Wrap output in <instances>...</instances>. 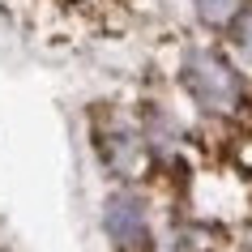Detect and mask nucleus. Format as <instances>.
Segmentation results:
<instances>
[{"label":"nucleus","mask_w":252,"mask_h":252,"mask_svg":"<svg viewBox=\"0 0 252 252\" xmlns=\"http://www.w3.org/2000/svg\"><path fill=\"white\" fill-rule=\"evenodd\" d=\"M171 81H175V90L192 103V111L205 120L239 116L244 98H248V77L222 52V43H214V39L180 43L175 60H171Z\"/></svg>","instance_id":"1"},{"label":"nucleus","mask_w":252,"mask_h":252,"mask_svg":"<svg viewBox=\"0 0 252 252\" xmlns=\"http://www.w3.org/2000/svg\"><path fill=\"white\" fill-rule=\"evenodd\" d=\"M94 146H98L103 167L124 188L141 184V175L150 167V141L137 128L133 111H107V116H98L94 120Z\"/></svg>","instance_id":"2"},{"label":"nucleus","mask_w":252,"mask_h":252,"mask_svg":"<svg viewBox=\"0 0 252 252\" xmlns=\"http://www.w3.org/2000/svg\"><path fill=\"white\" fill-rule=\"evenodd\" d=\"M103 226H107V239L116 244V252H141V248H150V239H154L146 201L137 197L133 188H124V184H120L116 192H111V201L103 205Z\"/></svg>","instance_id":"3"},{"label":"nucleus","mask_w":252,"mask_h":252,"mask_svg":"<svg viewBox=\"0 0 252 252\" xmlns=\"http://www.w3.org/2000/svg\"><path fill=\"white\" fill-rule=\"evenodd\" d=\"M222 34H226L222 52L235 60V68L244 73V77H252V4H244V9H239V17L222 30Z\"/></svg>","instance_id":"4"},{"label":"nucleus","mask_w":252,"mask_h":252,"mask_svg":"<svg viewBox=\"0 0 252 252\" xmlns=\"http://www.w3.org/2000/svg\"><path fill=\"white\" fill-rule=\"evenodd\" d=\"M192 9H197V22L205 30H218V34H222V30L239 17L244 0H192Z\"/></svg>","instance_id":"5"}]
</instances>
